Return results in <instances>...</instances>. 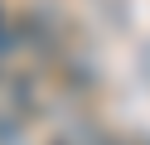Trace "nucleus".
<instances>
[{"mask_svg": "<svg viewBox=\"0 0 150 145\" xmlns=\"http://www.w3.org/2000/svg\"><path fill=\"white\" fill-rule=\"evenodd\" d=\"M63 145H68V140H63Z\"/></svg>", "mask_w": 150, "mask_h": 145, "instance_id": "f257e3e1", "label": "nucleus"}]
</instances>
